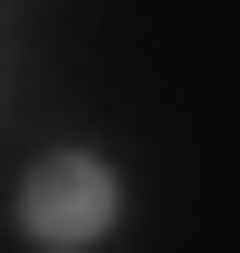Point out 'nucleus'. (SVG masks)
I'll return each mask as SVG.
<instances>
[{
  "instance_id": "f257e3e1",
  "label": "nucleus",
  "mask_w": 240,
  "mask_h": 253,
  "mask_svg": "<svg viewBox=\"0 0 240 253\" xmlns=\"http://www.w3.org/2000/svg\"><path fill=\"white\" fill-rule=\"evenodd\" d=\"M101 228H114V177H101L89 152H51L26 177V241H51V253H89Z\"/></svg>"
}]
</instances>
